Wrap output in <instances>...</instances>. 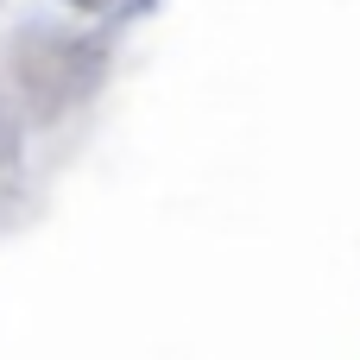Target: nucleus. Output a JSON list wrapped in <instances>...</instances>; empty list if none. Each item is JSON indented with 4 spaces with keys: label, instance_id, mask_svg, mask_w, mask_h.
Instances as JSON below:
<instances>
[{
    "label": "nucleus",
    "instance_id": "1",
    "mask_svg": "<svg viewBox=\"0 0 360 360\" xmlns=\"http://www.w3.org/2000/svg\"><path fill=\"white\" fill-rule=\"evenodd\" d=\"M76 6H95V0H76Z\"/></svg>",
    "mask_w": 360,
    "mask_h": 360
}]
</instances>
